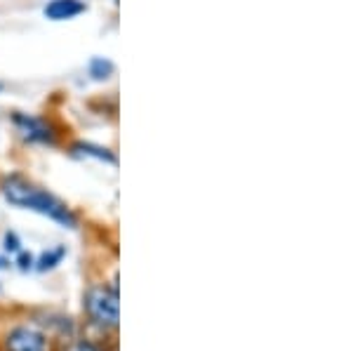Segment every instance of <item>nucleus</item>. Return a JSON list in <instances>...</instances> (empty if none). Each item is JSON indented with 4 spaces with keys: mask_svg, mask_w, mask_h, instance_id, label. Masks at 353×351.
Returning <instances> with one entry per match:
<instances>
[{
    "mask_svg": "<svg viewBox=\"0 0 353 351\" xmlns=\"http://www.w3.org/2000/svg\"><path fill=\"white\" fill-rule=\"evenodd\" d=\"M0 191H3L5 201L12 203L17 208L45 214V217L54 219V222H59L66 229H76L78 226V217L64 201H59L57 196L41 189V186H36L33 182H28L21 174H8L0 182Z\"/></svg>",
    "mask_w": 353,
    "mask_h": 351,
    "instance_id": "1",
    "label": "nucleus"
},
{
    "mask_svg": "<svg viewBox=\"0 0 353 351\" xmlns=\"http://www.w3.org/2000/svg\"><path fill=\"white\" fill-rule=\"evenodd\" d=\"M85 309H88L90 319L101 328H116L121 319V309H118V288L97 285L85 295Z\"/></svg>",
    "mask_w": 353,
    "mask_h": 351,
    "instance_id": "2",
    "label": "nucleus"
},
{
    "mask_svg": "<svg viewBox=\"0 0 353 351\" xmlns=\"http://www.w3.org/2000/svg\"><path fill=\"white\" fill-rule=\"evenodd\" d=\"M12 126L28 144H54V128L41 116H28V113L17 111L12 116Z\"/></svg>",
    "mask_w": 353,
    "mask_h": 351,
    "instance_id": "3",
    "label": "nucleus"
},
{
    "mask_svg": "<svg viewBox=\"0 0 353 351\" xmlns=\"http://www.w3.org/2000/svg\"><path fill=\"white\" fill-rule=\"evenodd\" d=\"M5 351H50V347L41 330L21 325L5 337Z\"/></svg>",
    "mask_w": 353,
    "mask_h": 351,
    "instance_id": "4",
    "label": "nucleus"
},
{
    "mask_svg": "<svg viewBox=\"0 0 353 351\" xmlns=\"http://www.w3.org/2000/svg\"><path fill=\"white\" fill-rule=\"evenodd\" d=\"M85 3L83 0H52V3L45 5V17L52 21H66V19H73V17L83 14L85 12Z\"/></svg>",
    "mask_w": 353,
    "mask_h": 351,
    "instance_id": "5",
    "label": "nucleus"
},
{
    "mask_svg": "<svg viewBox=\"0 0 353 351\" xmlns=\"http://www.w3.org/2000/svg\"><path fill=\"white\" fill-rule=\"evenodd\" d=\"M73 154H76V156H90V158L106 161V163H116V156H113L109 149H104V146H97V144H90V141H78V144H73Z\"/></svg>",
    "mask_w": 353,
    "mask_h": 351,
    "instance_id": "6",
    "label": "nucleus"
},
{
    "mask_svg": "<svg viewBox=\"0 0 353 351\" xmlns=\"http://www.w3.org/2000/svg\"><path fill=\"white\" fill-rule=\"evenodd\" d=\"M66 257V248L64 245H57L52 250L43 252L41 257L36 259V269L38 271H52L57 264H61V259Z\"/></svg>",
    "mask_w": 353,
    "mask_h": 351,
    "instance_id": "7",
    "label": "nucleus"
},
{
    "mask_svg": "<svg viewBox=\"0 0 353 351\" xmlns=\"http://www.w3.org/2000/svg\"><path fill=\"white\" fill-rule=\"evenodd\" d=\"M88 71H90V76H92L94 81H106V78L113 76V64L109 59H104V57H94V59L90 61Z\"/></svg>",
    "mask_w": 353,
    "mask_h": 351,
    "instance_id": "8",
    "label": "nucleus"
},
{
    "mask_svg": "<svg viewBox=\"0 0 353 351\" xmlns=\"http://www.w3.org/2000/svg\"><path fill=\"white\" fill-rule=\"evenodd\" d=\"M3 250H5V252H10V254L21 252V241H19V236H17L14 231H8V234H5V239H3Z\"/></svg>",
    "mask_w": 353,
    "mask_h": 351,
    "instance_id": "9",
    "label": "nucleus"
},
{
    "mask_svg": "<svg viewBox=\"0 0 353 351\" xmlns=\"http://www.w3.org/2000/svg\"><path fill=\"white\" fill-rule=\"evenodd\" d=\"M17 264H19L21 271H28V269H33V264H36V257H33L31 252H17Z\"/></svg>",
    "mask_w": 353,
    "mask_h": 351,
    "instance_id": "10",
    "label": "nucleus"
},
{
    "mask_svg": "<svg viewBox=\"0 0 353 351\" xmlns=\"http://www.w3.org/2000/svg\"><path fill=\"white\" fill-rule=\"evenodd\" d=\"M66 351H99V349H97L94 344H90V342H73Z\"/></svg>",
    "mask_w": 353,
    "mask_h": 351,
    "instance_id": "11",
    "label": "nucleus"
},
{
    "mask_svg": "<svg viewBox=\"0 0 353 351\" xmlns=\"http://www.w3.org/2000/svg\"><path fill=\"white\" fill-rule=\"evenodd\" d=\"M8 264H10V259L0 257V269H8Z\"/></svg>",
    "mask_w": 353,
    "mask_h": 351,
    "instance_id": "12",
    "label": "nucleus"
},
{
    "mask_svg": "<svg viewBox=\"0 0 353 351\" xmlns=\"http://www.w3.org/2000/svg\"><path fill=\"white\" fill-rule=\"evenodd\" d=\"M0 90H3V85H0Z\"/></svg>",
    "mask_w": 353,
    "mask_h": 351,
    "instance_id": "13",
    "label": "nucleus"
}]
</instances>
